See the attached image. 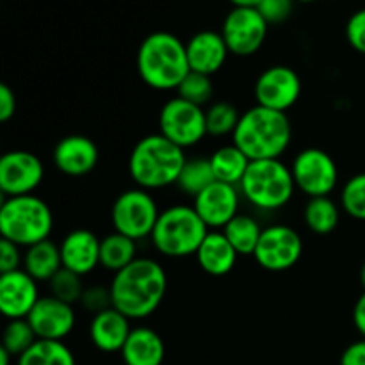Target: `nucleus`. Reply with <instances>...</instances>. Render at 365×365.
I'll return each instance as SVG.
<instances>
[{
  "label": "nucleus",
  "mask_w": 365,
  "mask_h": 365,
  "mask_svg": "<svg viewBox=\"0 0 365 365\" xmlns=\"http://www.w3.org/2000/svg\"><path fill=\"white\" fill-rule=\"evenodd\" d=\"M38 282L24 269L0 274V310L7 319H27L39 302Z\"/></svg>",
  "instance_id": "nucleus-17"
},
{
  "label": "nucleus",
  "mask_w": 365,
  "mask_h": 365,
  "mask_svg": "<svg viewBox=\"0 0 365 365\" xmlns=\"http://www.w3.org/2000/svg\"><path fill=\"white\" fill-rule=\"evenodd\" d=\"M36 337L43 341H63L73 331L75 316L73 305L57 299L56 296H43L27 317Z\"/></svg>",
  "instance_id": "nucleus-15"
},
{
  "label": "nucleus",
  "mask_w": 365,
  "mask_h": 365,
  "mask_svg": "<svg viewBox=\"0 0 365 365\" xmlns=\"http://www.w3.org/2000/svg\"><path fill=\"white\" fill-rule=\"evenodd\" d=\"M302 96V78L292 68L278 64L264 70L255 82L257 106L287 113Z\"/></svg>",
  "instance_id": "nucleus-14"
},
{
  "label": "nucleus",
  "mask_w": 365,
  "mask_h": 365,
  "mask_svg": "<svg viewBox=\"0 0 365 365\" xmlns=\"http://www.w3.org/2000/svg\"><path fill=\"white\" fill-rule=\"evenodd\" d=\"M210 166H212L214 177L217 182L230 185H239L245 178L246 171H248L250 163L245 152L232 143V145L221 146L217 148L212 155L209 157Z\"/></svg>",
  "instance_id": "nucleus-25"
},
{
  "label": "nucleus",
  "mask_w": 365,
  "mask_h": 365,
  "mask_svg": "<svg viewBox=\"0 0 365 365\" xmlns=\"http://www.w3.org/2000/svg\"><path fill=\"white\" fill-rule=\"evenodd\" d=\"M100 239L86 228L70 232L61 241V259L64 269L86 277L100 266Z\"/></svg>",
  "instance_id": "nucleus-20"
},
{
  "label": "nucleus",
  "mask_w": 365,
  "mask_h": 365,
  "mask_svg": "<svg viewBox=\"0 0 365 365\" xmlns=\"http://www.w3.org/2000/svg\"><path fill=\"white\" fill-rule=\"evenodd\" d=\"M262 230L264 228H260L255 217L248 216V214H237L221 232L227 235V239L239 255H253Z\"/></svg>",
  "instance_id": "nucleus-28"
},
{
  "label": "nucleus",
  "mask_w": 365,
  "mask_h": 365,
  "mask_svg": "<svg viewBox=\"0 0 365 365\" xmlns=\"http://www.w3.org/2000/svg\"><path fill=\"white\" fill-rule=\"evenodd\" d=\"M16 113V95L7 84H0V121H9Z\"/></svg>",
  "instance_id": "nucleus-40"
},
{
  "label": "nucleus",
  "mask_w": 365,
  "mask_h": 365,
  "mask_svg": "<svg viewBox=\"0 0 365 365\" xmlns=\"http://www.w3.org/2000/svg\"><path fill=\"white\" fill-rule=\"evenodd\" d=\"M303 220H305V225L310 232L317 235H328L339 227L341 210L330 196L310 198L305 205Z\"/></svg>",
  "instance_id": "nucleus-27"
},
{
  "label": "nucleus",
  "mask_w": 365,
  "mask_h": 365,
  "mask_svg": "<svg viewBox=\"0 0 365 365\" xmlns=\"http://www.w3.org/2000/svg\"><path fill=\"white\" fill-rule=\"evenodd\" d=\"M81 305L86 310L96 316V314L103 312V310L113 307V298H110L109 287H86L84 294L81 298Z\"/></svg>",
  "instance_id": "nucleus-37"
},
{
  "label": "nucleus",
  "mask_w": 365,
  "mask_h": 365,
  "mask_svg": "<svg viewBox=\"0 0 365 365\" xmlns=\"http://www.w3.org/2000/svg\"><path fill=\"white\" fill-rule=\"evenodd\" d=\"M296 0H260L257 9L269 25H280L289 20Z\"/></svg>",
  "instance_id": "nucleus-36"
},
{
  "label": "nucleus",
  "mask_w": 365,
  "mask_h": 365,
  "mask_svg": "<svg viewBox=\"0 0 365 365\" xmlns=\"http://www.w3.org/2000/svg\"><path fill=\"white\" fill-rule=\"evenodd\" d=\"M346 39L353 50L365 56V7L349 16L346 24Z\"/></svg>",
  "instance_id": "nucleus-38"
},
{
  "label": "nucleus",
  "mask_w": 365,
  "mask_h": 365,
  "mask_svg": "<svg viewBox=\"0 0 365 365\" xmlns=\"http://www.w3.org/2000/svg\"><path fill=\"white\" fill-rule=\"evenodd\" d=\"M341 365H365V339L353 342L342 351Z\"/></svg>",
  "instance_id": "nucleus-41"
},
{
  "label": "nucleus",
  "mask_w": 365,
  "mask_h": 365,
  "mask_svg": "<svg viewBox=\"0 0 365 365\" xmlns=\"http://www.w3.org/2000/svg\"><path fill=\"white\" fill-rule=\"evenodd\" d=\"M209 232V227L203 223L195 207L173 205L160 210L150 239L160 255L184 259L196 255Z\"/></svg>",
  "instance_id": "nucleus-5"
},
{
  "label": "nucleus",
  "mask_w": 365,
  "mask_h": 365,
  "mask_svg": "<svg viewBox=\"0 0 365 365\" xmlns=\"http://www.w3.org/2000/svg\"><path fill=\"white\" fill-rule=\"evenodd\" d=\"M113 307L128 319H145L163 303L168 289L164 267L153 259H135L118 271L109 285Z\"/></svg>",
  "instance_id": "nucleus-1"
},
{
  "label": "nucleus",
  "mask_w": 365,
  "mask_h": 365,
  "mask_svg": "<svg viewBox=\"0 0 365 365\" xmlns=\"http://www.w3.org/2000/svg\"><path fill=\"white\" fill-rule=\"evenodd\" d=\"M48 287L50 294L56 296L61 302L70 303V305L81 303L82 294L86 291L81 274L73 273L70 269H64V267L48 282Z\"/></svg>",
  "instance_id": "nucleus-33"
},
{
  "label": "nucleus",
  "mask_w": 365,
  "mask_h": 365,
  "mask_svg": "<svg viewBox=\"0 0 365 365\" xmlns=\"http://www.w3.org/2000/svg\"><path fill=\"white\" fill-rule=\"evenodd\" d=\"M241 195L259 210H278L287 205L294 195V177L291 168L280 159L252 160L239 184Z\"/></svg>",
  "instance_id": "nucleus-7"
},
{
  "label": "nucleus",
  "mask_w": 365,
  "mask_h": 365,
  "mask_svg": "<svg viewBox=\"0 0 365 365\" xmlns=\"http://www.w3.org/2000/svg\"><path fill=\"white\" fill-rule=\"evenodd\" d=\"M207 120V134L214 138H223V135H234L237 128L241 114L235 109V106L228 102H216L205 110Z\"/></svg>",
  "instance_id": "nucleus-31"
},
{
  "label": "nucleus",
  "mask_w": 365,
  "mask_h": 365,
  "mask_svg": "<svg viewBox=\"0 0 365 365\" xmlns=\"http://www.w3.org/2000/svg\"><path fill=\"white\" fill-rule=\"evenodd\" d=\"M21 269L27 271L36 282H50L63 269L61 248L50 239L34 246H29V248H25Z\"/></svg>",
  "instance_id": "nucleus-24"
},
{
  "label": "nucleus",
  "mask_w": 365,
  "mask_h": 365,
  "mask_svg": "<svg viewBox=\"0 0 365 365\" xmlns=\"http://www.w3.org/2000/svg\"><path fill=\"white\" fill-rule=\"evenodd\" d=\"M269 24L257 7H232L221 25V36L230 53L250 57L262 48Z\"/></svg>",
  "instance_id": "nucleus-11"
},
{
  "label": "nucleus",
  "mask_w": 365,
  "mask_h": 365,
  "mask_svg": "<svg viewBox=\"0 0 365 365\" xmlns=\"http://www.w3.org/2000/svg\"><path fill=\"white\" fill-rule=\"evenodd\" d=\"M45 178V166L32 152L13 150L0 159V191L7 198L32 195Z\"/></svg>",
  "instance_id": "nucleus-13"
},
{
  "label": "nucleus",
  "mask_w": 365,
  "mask_h": 365,
  "mask_svg": "<svg viewBox=\"0 0 365 365\" xmlns=\"http://www.w3.org/2000/svg\"><path fill=\"white\" fill-rule=\"evenodd\" d=\"M159 128L164 138L170 139L182 150L196 146L207 134L205 109L187 100L171 98L159 113Z\"/></svg>",
  "instance_id": "nucleus-9"
},
{
  "label": "nucleus",
  "mask_w": 365,
  "mask_h": 365,
  "mask_svg": "<svg viewBox=\"0 0 365 365\" xmlns=\"http://www.w3.org/2000/svg\"><path fill=\"white\" fill-rule=\"evenodd\" d=\"M195 257L203 273L210 277H225L234 269L239 253L223 232L214 230L207 234L205 241L202 242Z\"/></svg>",
  "instance_id": "nucleus-22"
},
{
  "label": "nucleus",
  "mask_w": 365,
  "mask_h": 365,
  "mask_svg": "<svg viewBox=\"0 0 365 365\" xmlns=\"http://www.w3.org/2000/svg\"><path fill=\"white\" fill-rule=\"evenodd\" d=\"M294 184L309 198L330 196L337 187L339 170L334 157L321 148H307L292 160Z\"/></svg>",
  "instance_id": "nucleus-10"
},
{
  "label": "nucleus",
  "mask_w": 365,
  "mask_h": 365,
  "mask_svg": "<svg viewBox=\"0 0 365 365\" xmlns=\"http://www.w3.org/2000/svg\"><path fill=\"white\" fill-rule=\"evenodd\" d=\"M120 353L125 365H163L166 348L163 337L155 330L139 327L132 328Z\"/></svg>",
  "instance_id": "nucleus-23"
},
{
  "label": "nucleus",
  "mask_w": 365,
  "mask_h": 365,
  "mask_svg": "<svg viewBox=\"0 0 365 365\" xmlns=\"http://www.w3.org/2000/svg\"><path fill=\"white\" fill-rule=\"evenodd\" d=\"M178 96L187 102L195 103V106L203 107L209 103L214 96V84L212 78L209 75L196 73V71H189L187 77L182 81V84L177 89Z\"/></svg>",
  "instance_id": "nucleus-34"
},
{
  "label": "nucleus",
  "mask_w": 365,
  "mask_h": 365,
  "mask_svg": "<svg viewBox=\"0 0 365 365\" xmlns=\"http://www.w3.org/2000/svg\"><path fill=\"white\" fill-rule=\"evenodd\" d=\"M185 50H187V61L191 71L209 75V77H212L214 73H217L225 66L228 53H230L221 32L216 31L196 32L185 43Z\"/></svg>",
  "instance_id": "nucleus-19"
},
{
  "label": "nucleus",
  "mask_w": 365,
  "mask_h": 365,
  "mask_svg": "<svg viewBox=\"0 0 365 365\" xmlns=\"http://www.w3.org/2000/svg\"><path fill=\"white\" fill-rule=\"evenodd\" d=\"M18 365H75V356L63 341L38 339L24 355L18 356Z\"/></svg>",
  "instance_id": "nucleus-29"
},
{
  "label": "nucleus",
  "mask_w": 365,
  "mask_h": 365,
  "mask_svg": "<svg viewBox=\"0 0 365 365\" xmlns=\"http://www.w3.org/2000/svg\"><path fill=\"white\" fill-rule=\"evenodd\" d=\"M130 319L118 312L114 307L93 316L89 324V337L96 349L103 353L121 351L130 335Z\"/></svg>",
  "instance_id": "nucleus-21"
},
{
  "label": "nucleus",
  "mask_w": 365,
  "mask_h": 365,
  "mask_svg": "<svg viewBox=\"0 0 365 365\" xmlns=\"http://www.w3.org/2000/svg\"><path fill=\"white\" fill-rule=\"evenodd\" d=\"M360 282H362V287H364V292H365V262H364L362 269H360Z\"/></svg>",
  "instance_id": "nucleus-45"
},
{
  "label": "nucleus",
  "mask_w": 365,
  "mask_h": 365,
  "mask_svg": "<svg viewBox=\"0 0 365 365\" xmlns=\"http://www.w3.org/2000/svg\"><path fill=\"white\" fill-rule=\"evenodd\" d=\"M11 359H13V355L7 353L4 348H0V365H9Z\"/></svg>",
  "instance_id": "nucleus-44"
},
{
  "label": "nucleus",
  "mask_w": 365,
  "mask_h": 365,
  "mask_svg": "<svg viewBox=\"0 0 365 365\" xmlns=\"http://www.w3.org/2000/svg\"><path fill=\"white\" fill-rule=\"evenodd\" d=\"M342 209L353 220L365 221V173L349 178L342 187Z\"/></svg>",
  "instance_id": "nucleus-35"
},
{
  "label": "nucleus",
  "mask_w": 365,
  "mask_h": 365,
  "mask_svg": "<svg viewBox=\"0 0 365 365\" xmlns=\"http://www.w3.org/2000/svg\"><path fill=\"white\" fill-rule=\"evenodd\" d=\"M38 341L27 319H11L4 328L2 348L13 356H21Z\"/></svg>",
  "instance_id": "nucleus-32"
},
{
  "label": "nucleus",
  "mask_w": 365,
  "mask_h": 365,
  "mask_svg": "<svg viewBox=\"0 0 365 365\" xmlns=\"http://www.w3.org/2000/svg\"><path fill=\"white\" fill-rule=\"evenodd\" d=\"M53 227V216L43 198L34 195L6 198L0 207V234L2 239L20 248H29L46 241Z\"/></svg>",
  "instance_id": "nucleus-6"
},
{
  "label": "nucleus",
  "mask_w": 365,
  "mask_h": 365,
  "mask_svg": "<svg viewBox=\"0 0 365 365\" xmlns=\"http://www.w3.org/2000/svg\"><path fill=\"white\" fill-rule=\"evenodd\" d=\"M57 170L68 177H86L96 168L100 159L98 146L86 135H66L56 145L52 153Z\"/></svg>",
  "instance_id": "nucleus-18"
},
{
  "label": "nucleus",
  "mask_w": 365,
  "mask_h": 365,
  "mask_svg": "<svg viewBox=\"0 0 365 365\" xmlns=\"http://www.w3.org/2000/svg\"><path fill=\"white\" fill-rule=\"evenodd\" d=\"M353 323H355V328L362 335V339H365V292L355 303V309H353Z\"/></svg>",
  "instance_id": "nucleus-42"
},
{
  "label": "nucleus",
  "mask_w": 365,
  "mask_h": 365,
  "mask_svg": "<svg viewBox=\"0 0 365 365\" xmlns=\"http://www.w3.org/2000/svg\"><path fill=\"white\" fill-rule=\"evenodd\" d=\"M234 7H257L260 0H228Z\"/></svg>",
  "instance_id": "nucleus-43"
},
{
  "label": "nucleus",
  "mask_w": 365,
  "mask_h": 365,
  "mask_svg": "<svg viewBox=\"0 0 365 365\" xmlns=\"http://www.w3.org/2000/svg\"><path fill=\"white\" fill-rule=\"evenodd\" d=\"M216 180L214 177L212 166L209 159H187L180 177L177 180V187L184 195H189L191 198H196L202 191H205L209 185H212Z\"/></svg>",
  "instance_id": "nucleus-30"
},
{
  "label": "nucleus",
  "mask_w": 365,
  "mask_h": 365,
  "mask_svg": "<svg viewBox=\"0 0 365 365\" xmlns=\"http://www.w3.org/2000/svg\"><path fill=\"white\" fill-rule=\"evenodd\" d=\"M187 157L184 150L164 138L150 134L139 139L128 155V173L135 185L145 191L177 185Z\"/></svg>",
  "instance_id": "nucleus-3"
},
{
  "label": "nucleus",
  "mask_w": 365,
  "mask_h": 365,
  "mask_svg": "<svg viewBox=\"0 0 365 365\" xmlns=\"http://www.w3.org/2000/svg\"><path fill=\"white\" fill-rule=\"evenodd\" d=\"M159 214V207L150 191L135 187L121 192L114 200L113 209H110V221H113L114 232H120L134 241H139L152 235Z\"/></svg>",
  "instance_id": "nucleus-8"
},
{
  "label": "nucleus",
  "mask_w": 365,
  "mask_h": 365,
  "mask_svg": "<svg viewBox=\"0 0 365 365\" xmlns=\"http://www.w3.org/2000/svg\"><path fill=\"white\" fill-rule=\"evenodd\" d=\"M303 255L302 235L287 225H271L264 228L253 259L262 269L282 273L299 262Z\"/></svg>",
  "instance_id": "nucleus-12"
},
{
  "label": "nucleus",
  "mask_w": 365,
  "mask_h": 365,
  "mask_svg": "<svg viewBox=\"0 0 365 365\" xmlns=\"http://www.w3.org/2000/svg\"><path fill=\"white\" fill-rule=\"evenodd\" d=\"M296 2H302V4H310V2H316V0H296Z\"/></svg>",
  "instance_id": "nucleus-46"
},
{
  "label": "nucleus",
  "mask_w": 365,
  "mask_h": 365,
  "mask_svg": "<svg viewBox=\"0 0 365 365\" xmlns=\"http://www.w3.org/2000/svg\"><path fill=\"white\" fill-rule=\"evenodd\" d=\"M239 203L241 196L237 185L223 184V182H214L196 198H192V207L209 230L210 228L223 230L239 214Z\"/></svg>",
  "instance_id": "nucleus-16"
},
{
  "label": "nucleus",
  "mask_w": 365,
  "mask_h": 365,
  "mask_svg": "<svg viewBox=\"0 0 365 365\" xmlns=\"http://www.w3.org/2000/svg\"><path fill=\"white\" fill-rule=\"evenodd\" d=\"M292 139L287 114L255 106L241 114L232 143L248 155L250 160L280 159Z\"/></svg>",
  "instance_id": "nucleus-4"
},
{
  "label": "nucleus",
  "mask_w": 365,
  "mask_h": 365,
  "mask_svg": "<svg viewBox=\"0 0 365 365\" xmlns=\"http://www.w3.org/2000/svg\"><path fill=\"white\" fill-rule=\"evenodd\" d=\"M21 267H24V255L20 252V246L2 239L0 241V274L21 269Z\"/></svg>",
  "instance_id": "nucleus-39"
},
{
  "label": "nucleus",
  "mask_w": 365,
  "mask_h": 365,
  "mask_svg": "<svg viewBox=\"0 0 365 365\" xmlns=\"http://www.w3.org/2000/svg\"><path fill=\"white\" fill-rule=\"evenodd\" d=\"M135 259H138L135 241L120 232L106 235L100 242V266L107 271H113L114 274L130 266Z\"/></svg>",
  "instance_id": "nucleus-26"
},
{
  "label": "nucleus",
  "mask_w": 365,
  "mask_h": 365,
  "mask_svg": "<svg viewBox=\"0 0 365 365\" xmlns=\"http://www.w3.org/2000/svg\"><path fill=\"white\" fill-rule=\"evenodd\" d=\"M135 64L143 82L157 91L178 89L191 71L185 43L166 31L152 32L143 39Z\"/></svg>",
  "instance_id": "nucleus-2"
}]
</instances>
